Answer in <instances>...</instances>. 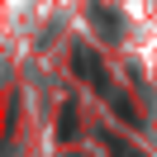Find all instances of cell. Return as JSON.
I'll use <instances>...</instances> for the list:
<instances>
[{
	"label": "cell",
	"mask_w": 157,
	"mask_h": 157,
	"mask_svg": "<svg viewBox=\"0 0 157 157\" xmlns=\"http://www.w3.org/2000/svg\"><path fill=\"white\" fill-rule=\"evenodd\" d=\"M90 14H95V24H100V29H109V33H119V19H114V14H109V10H100V5H95V10H90Z\"/></svg>",
	"instance_id": "cell-1"
}]
</instances>
